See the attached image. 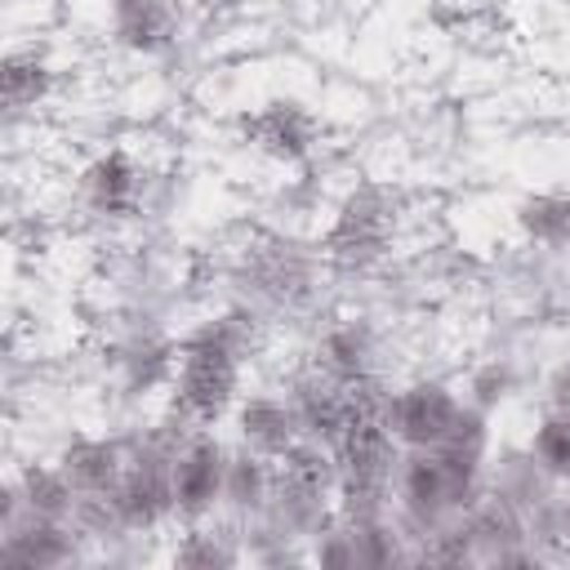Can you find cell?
Wrapping results in <instances>:
<instances>
[{
    "instance_id": "1",
    "label": "cell",
    "mask_w": 570,
    "mask_h": 570,
    "mask_svg": "<svg viewBox=\"0 0 570 570\" xmlns=\"http://www.w3.org/2000/svg\"><path fill=\"white\" fill-rule=\"evenodd\" d=\"M254 330H258V316L249 307L223 312V316L205 321L200 330H191L178 343V370L169 383V392H174L169 405L200 428L232 414L240 401L245 356L254 352Z\"/></svg>"
},
{
    "instance_id": "2",
    "label": "cell",
    "mask_w": 570,
    "mask_h": 570,
    "mask_svg": "<svg viewBox=\"0 0 570 570\" xmlns=\"http://www.w3.org/2000/svg\"><path fill=\"white\" fill-rule=\"evenodd\" d=\"M459 410H463V396L450 383L414 379V383L392 387L383 423H387V432L396 436L401 450H432V445H441L450 436Z\"/></svg>"
},
{
    "instance_id": "3",
    "label": "cell",
    "mask_w": 570,
    "mask_h": 570,
    "mask_svg": "<svg viewBox=\"0 0 570 570\" xmlns=\"http://www.w3.org/2000/svg\"><path fill=\"white\" fill-rule=\"evenodd\" d=\"M227 459L232 445L214 436V428H196L183 450L174 454V503H178V525L209 521L223 512V485H227Z\"/></svg>"
},
{
    "instance_id": "4",
    "label": "cell",
    "mask_w": 570,
    "mask_h": 570,
    "mask_svg": "<svg viewBox=\"0 0 570 570\" xmlns=\"http://www.w3.org/2000/svg\"><path fill=\"white\" fill-rule=\"evenodd\" d=\"M392 218H396L392 214V200L379 187L352 191L338 205V214H334V227L325 236V254L338 267H347V272L374 267L387 254V245H392Z\"/></svg>"
},
{
    "instance_id": "5",
    "label": "cell",
    "mask_w": 570,
    "mask_h": 570,
    "mask_svg": "<svg viewBox=\"0 0 570 570\" xmlns=\"http://www.w3.org/2000/svg\"><path fill=\"white\" fill-rule=\"evenodd\" d=\"M80 543H89L71 521H45L22 512L18 521L0 525V566L4 570H58L80 557Z\"/></svg>"
},
{
    "instance_id": "6",
    "label": "cell",
    "mask_w": 570,
    "mask_h": 570,
    "mask_svg": "<svg viewBox=\"0 0 570 570\" xmlns=\"http://www.w3.org/2000/svg\"><path fill=\"white\" fill-rule=\"evenodd\" d=\"M285 396H289V405L298 414L303 436H312V441L334 445L352 423V387L343 379L325 374L312 361L303 370H294V379L285 383Z\"/></svg>"
},
{
    "instance_id": "7",
    "label": "cell",
    "mask_w": 570,
    "mask_h": 570,
    "mask_svg": "<svg viewBox=\"0 0 570 570\" xmlns=\"http://www.w3.org/2000/svg\"><path fill=\"white\" fill-rule=\"evenodd\" d=\"M240 285H245L249 298L272 303V307H285V303H294V298L307 294V285H312V263H307L294 245L267 240V245L245 249V258H240Z\"/></svg>"
},
{
    "instance_id": "8",
    "label": "cell",
    "mask_w": 570,
    "mask_h": 570,
    "mask_svg": "<svg viewBox=\"0 0 570 570\" xmlns=\"http://www.w3.org/2000/svg\"><path fill=\"white\" fill-rule=\"evenodd\" d=\"M232 423H236V441L267 454V459H281L289 445L303 441V428H298V414L289 405V396L281 392H254V396H240L236 410H232Z\"/></svg>"
},
{
    "instance_id": "9",
    "label": "cell",
    "mask_w": 570,
    "mask_h": 570,
    "mask_svg": "<svg viewBox=\"0 0 570 570\" xmlns=\"http://www.w3.org/2000/svg\"><path fill=\"white\" fill-rule=\"evenodd\" d=\"M142 169L125 151H102L80 169V200L98 218H125L138 209Z\"/></svg>"
},
{
    "instance_id": "10",
    "label": "cell",
    "mask_w": 570,
    "mask_h": 570,
    "mask_svg": "<svg viewBox=\"0 0 570 570\" xmlns=\"http://www.w3.org/2000/svg\"><path fill=\"white\" fill-rule=\"evenodd\" d=\"M272 476H276V459L249 450V445H232V459H227V485H223V512L232 525H254L263 512H267V499H272Z\"/></svg>"
},
{
    "instance_id": "11",
    "label": "cell",
    "mask_w": 570,
    "mask_h": 570,
    "mask_svg": "<svg viewBox=\"0 0 570 570\" xmlns=\"http://www.w3.org/2000/svg\"><path fill=\"white\" fill-rule=\"evenodd\" d=\"M58 468L76 485V494H111L129 468V445L120 436H76L62 445Z\"/></svg>"
},
{
    "instance_id": "12",
    "label": "cell",
    "mask_w": 570,
    "mask_h": 570,
    "mask_svg": "<svg viewBox=\"0 0 570 570\" xmlns=\"http://www.w3.org/2000/svg\"><path fill=\"white\" fill-rule=\"evenodd\" d=\"M312 365H321L325 374H334V379H343V383H356V379H365V374H383V370H379V334H374L365 321H356V316L334 321V325H325V334L316 338Z\"/></svg>"
},
{
    "instance_id": "13",
    "label": "cell",
    "mask_w": 570,
    "mask_h": 570,
    "mask_svg": "<svg viewBox=\"0 0 570 570\" xmlns=\"http://www.w3.org/2000/svg\"><path fill=\"white\" fill-rule=\"evenodd\" d=\"M245 138L272 160H303L316 147V120L298 102H267L245 116Z\"/></svg>"
},
{
    "instance_id": "14",
    "label": "cell",
    "mask_w": 570,
    "mask_h": 570,
    "mask_svg": "<svg viewBox=\"0 0 570 570\" xmlns=\"http://www.w3.org/2000/svg\"><path fill=\"white\" fill-rule=\"evenodd\" d=\"M111 36L134 53H160L178 36V0H111Z\"/></svg>"
},
{
    "instance_id": "15",
    "label": "cell",
    "mask_w": 570,
    "mask_h": 570,
    "mask_svg": "<svg viewBox=\"0 0 570 570\" xmlns=\"http://www.w3.org/2000/svg\"><path fill=\"white\" fill-rule=\"evenodd\" d=\"M485 490H490V494H499V499H508L512 508H521V512H525V521H530V512H534V508H543V503L561 490V481H557V476H548V472L534 463V454H530V450H508V454H499V463H490Z\"/></svg>"
},
{
    "instance_id": "16",
    "label": "cell",
    "mask_w": 570,
    "mask_h": 570,
    "mask_svg": "<svg viewBox=\"0 0 570 570\" xmlns=\"http://www.w3.org/2000/svg\"><path fill=\"white\" fill-rule=\"evenodd\" d=\"M116 365H120V379H125L129 392L169 387V383H174V370H178V343H169V338L142 330V334H134V338L120 347Z\"/></svg>"
},
{
    "instance_id": "17",
    "label": "cell",
    "mask_w": 570,
    "mask_h": 570,
    "mask_svg": "<svg viewBox=\"0 0 570 570\" xmlns=\"http://www.w3.org/2000/svg\"><path fill=\"white\" fill-rule=\"evenodd\" d=\"M13 485H18V494H22L31 517H45V521H71L76 517L80 494L67 481V472L58 468V459L53 463H22Z\"/></svg>"
},
{
    "instance_id": "18",
    "label": "cell",
    "mask_w": 570,
    "mask_h": 570,
    "mask_svg": "<svg viewBox=\"0 0 570 570\" xmlns=\"http://www.w3.org/2000/svg\"><path fill=\"white\" fill-rule=\"evenodd\" d=\"M49 89H53V71L36 49L4 58V107H9V116L36 111L49 98Z\"/></svg>"
},
{
    "instance_id": "19",
    "label": "cell",
    "mask_w": 570,
    "mask_h": 570,
    "mask_svg": "<svg viewBox=\"0 0 570 570\" xmlns=\"http://www.w3.org/2000/svg\"><path fill=\"white\" fill-rule=\"evenodd\" d=\"M525 240L543 249H570V196H530L517 214Z\"/></svg>"
},
{
    "instance_id": "20",
    "label": "cell",
    "mask_w": 570,
    "mask_h": 570,
    "mask_svg": "<svg viewBox=\"0 0 570 570\" xmlns=\"http://www.w3.org/2000/svg\"><path fill=\"white\" fill-rule=\"evenodd\" d=\"M525 450L534 454V463H539L548 476L570 481V414L543 410V419H539V428H534V436H530Z\"/></svg>"
},
{
    "instance_id": "21",
    "label": "cell",
    "mask_w": 570,
    "mask_h": 570,
    "mask_svg": "<svg viewBox=\"0 0 570 570\" xmlns=\"http://www.w3.org/2000/svg\"><path fill=\"white\" fill-rule=\"evenodd\" d=\"M508 383H512V379H508V370L490 365L485 374H476V379H472V396H468V401H472V405H481V410H490V405H499V401L508 396Z\"/></svg>"
},
{
    "instance_id": "22",
    "label": "cell",
    "mask_w": 570,
    "mask_h": 570,
    "mask_svg": "<svg viewBox=\"0 0 570 570\" xmlns=\"http://www.w3.org/2000/svg\"><path fill=\"white\" fill-rule=\"evenodd\" d=\"M543 410L570 414V361H561V365L548 374V383H543Z\"/></svg>"
}]
</instances>
